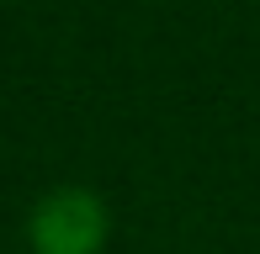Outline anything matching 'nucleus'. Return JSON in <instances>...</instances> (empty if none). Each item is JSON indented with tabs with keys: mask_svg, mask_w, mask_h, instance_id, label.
I'll use <instances>...</instances> for the list:
<instances>
[{
	"mask_svg": "<svg viewBox=\"0 0 260 254\" xmlns=\"http://www.w3.org/2000/svg\"><path fill=\"white\" fill-rule=\"evenodd\" d=\"M38 254H96L106 244V206L90 191H53L32 212Z\"/></svg>",
	"mask_w": 260,
	"mask_h": 254,
	"instance_id": "1",
	"label": "nucleus"
}]
</instances>
